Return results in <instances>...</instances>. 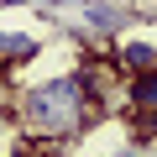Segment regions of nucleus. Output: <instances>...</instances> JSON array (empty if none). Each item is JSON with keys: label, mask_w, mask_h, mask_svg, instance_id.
I'll return each instance as SVG.
<instances>
[{"label": "nucleus", "mask_w": 157, "mask_h": 157, "mask_svg": "<svg viewBox=\"0 0 157 157\" xmlns=\"http://www.w3.org/2000/svg\"><path fill=\"white\" fill-rule=\"evenodd\" d=\"M126 110H131V131H136V141L157 136V68L131 73V84H126Z\"/></svg>", "instance_id": "nucleus-2"}, {"label": "nucleus", "mask_w": 157, "mask_h": 157, "mask_svg": "<svg viewBox=\"0 0 157 157\" xmlns=\"http://www.w3.org/2000/svg\"><path fill=\"white\" fill-rule=\"evenodd\" d=\"M115 63H121L126 73H147V68H157V47H147V42H126V47L115 52Z\"/></svg>", "instance_id": "nucleus-4"}, {"label": "nucleus", "mask_w": 157, "mask_h": 157, "mask_svg": "<svg viewBox=\"0 0 157 157\" xmlns=\"http://www.w3.org/2000/svg\"><path fill=\"white\" fill-rule=\"evenodd\" d=\"M37 37H26V32H0V73L6 68H16V63H26V58H37Z\"/></svg>", "instance_id": "nucleus-3"}, {"label": "nucleus", "mask_w": 157, "mask_h": 157, "mask_svg": "<svg viewBox=\"0 0 157 157\" xmlns=\"http://www.w3.org/2000/svg\"><path fill=\"white\" fill-rule=\"evenodd\" d=\"M94 115H100V105H94V94L84 89L78 68L32 84V89L21 94V105H16V121H21V131H26L32 141H68V136L84 131Z\"/></svg>", "instance_id": "nucleus-1"}]
</instances>
